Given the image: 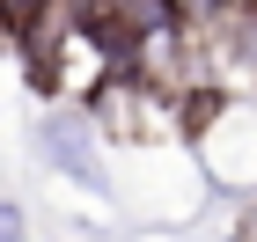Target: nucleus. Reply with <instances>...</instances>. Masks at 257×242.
Here are the masks:
<instances>
[{
	"label": "nucleus",
	"instance_id": "nucleus-1",
	"mask_svg": "<svg viewBox=\"0 0 257 242\" xmlns=\"http://www.w3.org/2000/svg\"><path fill=\"white\" fill-rule=\"evenodd\" d=\"M30 154H37L52 176H66L74 191L110 198V169H103V147H96V118H81V110H44L37 132H30Z\"/></svg>",
	"mask_w": 257,
	"mask_h": 242
},
{
	"label": "nucleus",
	"instance_id": "nucleus-2",
	"mask_svg": "<svg viewBox=\"0 0 257 242\" xmlns=\"http://www.w3.org/2000/svg\"><path fill=\"white\" fill-rule=\"evenodd\" d=\"M0 242H37V227H30L22 198H0Z\"/></svg>",
	"mask_w": 257,
	"mask_h": 242
},
{
	"label": "nucleus",
	"instance_id": "nucleus-3",
	"mask_svg": "<svg viewBox=\"0 0 257 242\" xmlns=\"http://www.w3.org/2000/svg\"><path fill=\"white\" fill-rule=\"evenodd\" d=\"M191 15H257V0H184Z\"/></svg>",
	"mask_w": 257,
	"mask_h": 242
},
{
	"label": "nucleus",
	"instance_id": "nucleus-4",
	"mask_svg": "<svg viewBox=\"0 0 257 242\" xmlns=\"http://www.w3.org/2000/svg\"><path fill=\"white\" fill-rule=\"evenodd\" d=\"M52 8H59V0H8V15H15V37H22L37 15H52Z\"/></svg>",
	"mask_w": 257,
	"mask_h": 242
}]
</instances>
